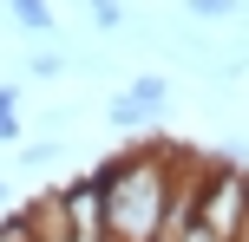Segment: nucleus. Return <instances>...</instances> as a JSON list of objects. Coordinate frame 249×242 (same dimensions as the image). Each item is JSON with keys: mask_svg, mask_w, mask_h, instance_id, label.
I'll return each mask as SVG.
<instances>
[{"mask_svg": "<svg viewBox=\"0 0 249 242\" xmlns=\"http://www.w3.org/2000/svg\"><path fill=\"white\" fill-rule=\"evenodd\" d=\"M177 144H131V151L105 157L99 183H105V236L112 242H158L164 236V210L177 190Z\"/></svg>", "mask_w": 249, "mask_h": 242, "instance_id": "1", "label": "nucleus"}, {"mask_svg": "<svg viewBox=\"0 0 249 242\" xmlns=\"http://www.w3.org/2000/svg\"><path fill=\"white\" fill-rule=\"evenodd\" d=\"M197 223L216 242H236V229L249 223V170L230 157H210L197 177Z\"/></svg>", "mask_w": 249, "mask_h": 242, "instance_id": "2", "label": "nucleus"}, {"mask_svg": "<svg viewBox=\"0 0 249 242\" xmlns=\"http://www.w3.org/2000/svg\"><path fill=\"white\" fill-rule=\"evenodd\" d=\"M124 98H138V105H144L151 118H158L164 105H171V79H164V72H138L131 85H124Z\"/></svg>", "mask_w": 249, "mask_h": 242, "instance_id": "3", "label": "nucleus"}, {"mask_svg": "<svg viewBox=\"0 0 249 242\" xmlns=\"http://www.w3.org/2000/svg\"><path fill=\"white\" fill-rule=\"evenodd\" d=\"M7 13L26 26V33H53V26H59L53 20V0H7Z\"/></svg>", "mask_w": 249, "mask_h": 242, "instance_id": "4", "label": "nucleus"}, {"mask_svg": "<svg viewBox=\"0 0 249 242\" xmlns=\"http://www.w3.org/2000/svg\"><path fill=\"white\" fill-rule=\"evenodd\" d=\"M105 118H112L118 131H144V125H151V112H144V105H138V98H124V92H118L112 105H105Z\"/></svg>", "mask_w": 249, "mask_h": 242, "instance_id": "5", "label": "nucleus"}, {"mask_svg": "<svg viewBox=\"0 0 249 242\" xmlns=\"http://www.w3.org/2000/svg\"><path fill=\"white\" fill-rule=\"evenodd\" d=\"M184 7H190V20H236L249 0H184Z\"/></svg>", "mask_w": 249, "mask_h": 242, "instance_id": "6", "label": "nucleus"}, {"mask_svg": "<svg viewBox=\"0 0 249 242\" xmlns=\"http://www.w3.org/2000/svg\"><path fill=\"white\" fill-rule=\"evenodd\" d=\"M86 13H92L99 33H118V26H124V7H118V0H86Z\"/></svg>", "mask_w": 249, "mask_h": 242, "instance_id": "7", "label": "nucleus"}, {"mask_svg": "<svg viewBox=\"0 0 249 242\" xmlns=\"http://www.w3.org/2000/svg\"><path fill=\"white\" fill-rule=\"evenodd\" d=\"M59 157V138H33V144H20V164H53Z\"/></svg>", "mask_w": 249, "mask_h": 242, "instance_id": "8", "label": "nucleus"}, {"mask_svg": "<svg viewBox=\"0 0 249 242\" xmlns=\"http://www.w3.org/2000/svg\"><path fill=\"white\" fill-rule=\"evenodd\" d=\"M59 72H66L59 52H39V59H33V79H59Z\"/></svg>", "mask_w": 249, "mask_h": 242, "instance_id": "9", "label": "nucleus"}, {"mask_svg": "<svg viewBox=\"0 0 249 242\" xmlns=\"http://www.w3.org/2000/svg\"><path fill=\"white\" fill-rule=\"evenodd\" d=\"M20 138V112H0V144H13Z\"/></svg>", "mask_w": 249, "mask_h": 242, "instance_id": "10", "label": "nucleus"}, {"mask_svg": "<svg viewBox=\"0 0 249 242\" xmlns=\"http://www.w3.org/2000/svg\"><path fill=\"white\" fill-rule=\"evenodd\" d=\"M0 112H20V85H13V79L0 85Z\"/></svg>", "mask_w": 249, "mask_h": 242, "instance_id": "11", "label": "nucleus"}, {"mask_svg": "<svg viewBox=\"0 0 249 242\" xmlns=\"http://www.w3.org/2000/svg\"><path fill=\"white\" fill-rule=\"evenodd\" d=\"M0 203H7V177H0Z\"/></svg>", "mask_w": 249, "mask_h": 242, "instance_id": "12", "label": "nucleus"}]
</instances>
